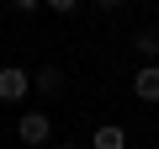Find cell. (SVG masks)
<instances>
[{
	"label": "cell",
	"mask_w": 159,
	"mask_h": 149,
	"mask_svg": "<svg viewBox=\"0 0 159 149\" xmlns=\"http://www.w3.org/2000/svg\"><path fill=\"white\" fill-rule=\"evenodd\" d=\"M27 91H32V69H16V64L0 69V101H11V107H16Z\"/></svg>",
	"instance_id": "obj_1"
},
{
	"label": "cell",
	"mask_w": 159,
	"mask_h": 149,
	"mask_svg": "<svg viewBox=\"0 0 159 149\" xmlns=\"http://www.w3.org/2000/svg\"><path fill=\"white\" fill-rule=\"evenodd\" d=\"M48 11H58V16H69V11H80V0H43Z\"/></svg>",
	"instance_id": "obj_7"
},
{
	"label": "cell",
	"mask_w": 159,
	"mask_h": 149,
	"mask_svg": "<svg viewBox=\"0 0 159 149\" xmlns=\"http://www.w3.org/2000/svg\"><path fill=\"white\" fill-rule=\"evenodd\" d=\"M96 149H127V133L117 123H106V128H96Z\"/></svg>",
	"instance_id": "obj_6"
},
{
	"label": "cell",
	"mask_w": 159,
	"mask_h": 149,
	"mask_svg": "<svg viewBox=\"0 0 159 149\" xmlns=\"http://www.w3.org/2000/svg\"><path fill=\"white\" fill-rule=\"evenodd\" d=\"M11 6H16V11H37L43 0H11Z\"/></svg>",
	"instance_id": "obj_9"
},
{
	"label": "cell",
	"mask_w": 159,
	"mask_h": 149,
	"mask_svg": "<svg viewBox=\"0 0 159 149\" xmlns=\"http://www.w3.org/2000/svg\"><path fill=\"white\" fill-rule=\"evenodd\" d=\"M133 53L159 59V32H154V27H138V32H133Z\"/></svg>",
	"instance_id": "obj_5"
},
{
	"label": "cell",
	"mask_w": 159,
	"mask_h": 149,
	"mask_svg": "<svg viewBox=\"0 0 159 149\" xmlns=\"http://www.w3.org/2000/svg\"><path fill=\"white\" fill-rule=\"evenodd\" d=\"M133 96L138 101H159V59H148V64L133 69Z\"/></svg>",
	"instance_id": "obj_2"
},
{
	"label": "cell",
	"mask_w": 159,
	"mask_h": 149,
	"mask_svg": "<svg viewBox=\"0 0 159 149\" xmlns=\"http://www.w3.org/2000/svg\"><path fill=\"white\" fill-rule=\"evenodd\" d=\"M48 133H53L48 112H27V117L16 123V138H21V144H32V149H37V144H48Z\"/></svg>",
	"instance_id": "obj_3"
},
{
	"label": "cell",
	"mask_w": 159,
	"mask_h": 149,
	"mask_svg": "<svg viewBox=\"0 0 159 149\" xmlns=\"http://www.w3.org/2000/svg\"><path fill=\"white\" fill-rule=\"evenodd\" d=\"M53 149H74V144H53Z\"/></svg>",
	"instance_id": "obj_10"
},
{
	"label": "cell",
	"mask_w": 159,
	"mask_h": 149,
	"mask_svg": "<svg viewBox=\"0 0 159 149\" xmlns=\"http://www.w3.org/2000/svg\"><path fill=\"white\" fill-rule=\"evenodd\" d=\"M32 91L37 96H58L64 91V69H32Z\"/></svg>",
	"instance_id": "obj_4"
},
{
	"label": "cell",
	"mask_w": 159,
	"mask_h": 149,
	"mask_svg": "<svg viewBox=\"0 0 159 149\" xmlns=\"http://www.w3.org/2000/svg\"><path fill=\"white\" fill-rule=\"evenodd\" d=\"M101 11H122V6H133V0H96Z\"/></svg>",
	"instance_id": "obj_8"
}]
</instances>
